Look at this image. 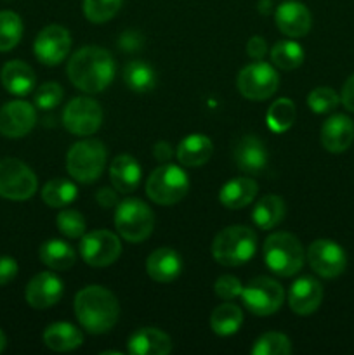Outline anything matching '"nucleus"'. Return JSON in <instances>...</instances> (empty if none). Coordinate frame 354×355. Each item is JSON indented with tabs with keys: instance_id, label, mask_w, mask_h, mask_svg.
Returning a JSON list of instances; mask_svg holds the SVG:
<instances>
[{
	"instance_id": "nucleus-1",
	"label": "nucleus",
	"mask_w": 354,
	"mask_h": 355,
	"mask_svg": "<svg viewBox=\"0 0 354 355\" xmlns=\"http://www.w3.org/2000/svg\"><path fill=\"white\" fill-rule=\"evenodd\" d=\"M115 61L108 51L97 45L78 49L68 62V76L73 85L87 94H99L113 82Z\"/></svg>"
},
{
	"instance_id": "nucleus-2",
	"label": "nucleus",
	"mask_w": 354,
	"mask_h": 355,
	"mask_svg": "<svg viewBox=\"0 0 354 355\" xmlns=\"http://www.w3.org/2000/svg\"><path fill=\"white\" fill-rule=\"evenodd\" d=\"M75 315L92 335L108 333L120 318L117 297L103 286H87L75 297Z\"/></svg>"
},
{
	"instance_id": "nucleus-3",
	"label": "nucleus",
	"mask_w": 354,
	"mask_h": 355,
	"mask_svg": "<svg viewBox=\"0 0 354 355\" xmlns=\"http://www.w3.org/2000/svg\"><path fill=\"white\" fill-rule=\"evenodd\" d=\"M257 252L255 232L245 225H229L222 229L212 243L215 262L224 267H238L250 262Z\"/></svg>"
},
{
	"instance_id": "nucleus-4",
	"label": "nucleus",
	"mask_w": 354,
	"mask_h": 355,
	"mask_svg": "<svg viewBox=\"0 0 354 355\" xmlns=\"http://www.w3.org/2000/svg\"><path fill=\"white\" fill-rule=\"evenodd\" d=\"M264 260L281 277L295 276L304 266V248L290 232H274L264 241Z\"/></svg>"
},
{
	"instance_id": "nucleus-5",
	"label": "nucleus",
	"mask_w": 354,
	"mask_h": 355,
	"mask_svg": "<svg viewBox=\"0 0 354 355\" xmlns=\"http://www.w3.org/2000/svg\"><path fill=\"white\" fill-rule=\"evenodd\" d=\"M106 148L97 139H85L69 148L66 168L75 180L82 184L96 182L106 166Z\"/></svg>"
},
{
	"instance_id": "nucleus-6",
	"label": "nucleus",
	"mask_w": 354,
	"mask_h": 355,
	"mask_svg": "<svg viewBox=\"0 0 354 355\" xmlns=\"http://www.w3.org/2000/svg\"><path fill=\"white\" fill-rule=\"evenodd\" d=\"M189 191V179L180 166L163 163L149 175L146 194L156 205L172 207L177 205Z\"/></svg>"
},
{
	"instance_id": "nucleus-7",
	"label": "nucleus",
	"mask_w": 354,
	"mask_h": 355,
	"mask_svg": "<svg viewBox=\"0 0 354 355\" xmlns=\"http://www.w3.org/2000/svg\"><path fill=\"white\" fill-rule=\"evenodd\" d=\"M115 225L118 234L130 243H141L151 236L155 227L153 210L137 198H128L117 205Z\"/></svg>"
},
{
	"instance_id": "nucleus-8",
	"label": "nucleus",
	"mask_w": 354,
	"mask_h": 355,
	"mask_svg": "<svg viewBox=\"0 0 354 355\" xmlns=\"http://www.w3.org/2000/svg\"><path fill=\"white\" fill-rule=\"evenodd\" d=\"M242 300L246 311L253 315L266 318L280 311L285 302V290L278 281L260 276L243 286Z\"/></svg>"
},
{
	"instance_id": "nucleus-9",
	"label": "nucleus",
	"mask_w": 354,
	"mask_h": 355,
	"mask_svg": "<svg viewBox=\"0 0 354 355\" xmlns=\"http://www.w3.org/2000/svg\"><path fill=\"white\" fill-rule=\"evenodd\" d=\"M37 175L16 158L0 162V196L12 201L30 200L37 193Z\"/></svg>"
},
{
	"instance_id": "nucleus-10",
	"label": "nucleus",
	"mask_w": 354,
	"mask_h": 355,
	"mask_svg": "<svg viewBox=\"0 0 354 355\" xmlns=\"http://www.w3.org/2000/svg\"><path fill=\"white\" fill-rule=\"evenodd\" d=\"M239 94L250 101H266L274 96L280 85L276 69L262 61H255L245 66L236 80Z\"/></svg>"
},
{
	"instance_id": "nucleus-11",
	"label": "nucleus",
	"mask_w": 354,
	"mask_h": 355,
	"mask_svg": "<svg viewBox=\"0 0 354 355\" xmlns=\"http://www.w3.org/2000/svg\"><path fill=\"white\" fill-rule=\"evenodd\" d=\"M62 123L66 130L78 137H87L99 130L103 123V107L90 97H75L62 111Z\"/></svg>"
},
{
	"instance_id": "nucleus-12",
	"label": "nucleus",
	"mask_w": 354,
	"mask_h": 355,
	"mask_svg": "<svg viewBox=\"0 0 354 355\" xmlns=\"http://www.w3.org/2000/svg\"><path fill=\"white\" fill-rule=\"evenodd\" d=\"M80 255L83 262L92 267H108L118 260L121 255V243L117 234L97 229L82 236L80 241Z\"/></svg>"
},
{
	"instance_id": "nucleus-13",
	"label": "nucleus",
	"mask_w": 354,
	"mask_h": 355,
	"mask_svg": "<svg viewBox=\"0 0 354 355\" xmlns=\"http://www.w3.org/2000/svg\"><path fill=\"white\" fill-rule=\"evenodd\" d=\"M71 49L69 31L61 24H49L37 35L33 44L35 58L45 66H58Z\"/></svg>"
},
{
	"instance_id": "nucleus-14",
	"label": "nucleus",
	"mask_w": 354,
	"mask_h": 355,
	"mask_svg": "<svg viewBox=\"0 0 354 355\" xmlns=\"http://www.w3.org/2000/svg\"><path fill=\"white\" fill-rule=\"evenodd\" d=\"M307 260L311 269L325 279L339 277L347 266V257L342 246L330 239H318L311 243L307 250Z\"/></svg>"
},
{
	"instance_id": "nucleus-15",
	"label": "nucleus",
	"mask_w": 354,
	"mask_h": 355,
	"mask_svg": "<svg viewBox=\"0 0 354 355\" xmlns=\"http://www.w3.org/2000/svg\"><path fill=\"white\" fill-rule=\"evenodd\" d=\"M37 123V111L26 101H10L0 107V134L19 139L30 134Z\"/></svg>"
},
{
	"instance_id": "nucleus-16",
	"label": "nucleus",
	"mask_w": 354,
	"mask_h": 355,
	"mask_svg": "<svg viewBox=\"0 0 354 355\" xmlns=\"http://www.w3.org/2000/svg\"><path fill=\"white\" fill-rule=\"evenodd\" d=\"M276 26L283 35L290 38L305 37L311 30L312 17L307 7L297 0H288L283 2L274 12Z\"/></svg>"
},
{
	"instance_id": "nucleus-17",
	"label": "nucleus",
	"mask_w": 354,
	"mask_h": 355,
	"mask_svg": "<svg viewBox=\"0 0 354 355\" xmlns=\"http://www.w3.org/2000/svg\"><path fill=\"white\" fill-rule=\"evenodd\" d=\"M65 293L61 277L54 272H40L28 283L26 302L33 309H49L58 304Z\"/></svg>"
},
{
	"instance_id": "nucleus-18",
	"label": "nucleus",
	"mask_w": 354,
	"mask_h": 355,
	"mask_svg": "<svg viewBox=\"0 0 354 355\" xmlns=\"http://www.w3.org/2000/svg\"><path fill=\"white\" fill-rule=\"evenodd\" d=\"M321 284L311 276H304L295 281L288 293V305L297 315H311L321 305Z\"/></svg>"
},
{
	"instance_id": "nucleus-19",
	"label": "nucleus",
	"mask_w": 354,
	"mask_h": 355,
	"mask_svg": "<svg viewBox=\"0 0 354 355\" xmlns=\"http://www.w3.org/2000/svg\"><path fill=\"white\" fill-rule=\"evenodd\" d=\"M354 142V121L346 114H333L321 127V144L330 153H344Z\"/></svg>"
},
{
	"instance_id": "nucleus-20",
	"label": "nucleus",
	"mask_w": 354,
	"mask_h": 355,
	"mask_svg": "<svg viewBox=\"0 0 354 355\" xmlns=\"http://www.w3.org/2000/svg\"><path fill=\"white\" fill-rule=\"evenodd\" d=\"M235 163L243 173L257 175L267 165V151L255 135H243L235 146Z\"/></svg>"
},
{
	"instance_id": "nucleus-21",
	"label": "nucleus",
	"mask_w": 354,
	"mask_h": 355,
	"mask_svg": "<svg viewBox=\"0 0 354 355\" xmlns=\"http://www.w3.org/2000/svg\"><path fill=\"white\" fill-rule=\"evenodd\" d=\"M183 260L172 248H158L146 260V272L156 283H172L180 276Z\"/></svg>"
},
{
	"instance_id": "nucleus-22",
	"label": "nucleus",
	"mask_w": 354,
	"mask_h": 355,
	"mask_svg": "<svg viewBox=\"0 0 354 355\" xmlns=\"http://www.w3.org/2000/svg\"><path fill=\"white\" fill-rule=\"evenodd\" d=\"M132 355H167L172 352V340L156 328H141L128 338Z\"/></svg>"
},
{
	"instance_id": "nucleus-23",
	"label": "nucleus",
	"mask_w": 354,
	"mask_h": 355,
	"mask_svg": "<svg viewBox=\"0 0 354 355\" xmlns=\"http://www.w3.org/2000/svg\"><path fill=\"white\" fill-rule=\"evenodd\" d=\"M0 78H2V85L6 87L7 92L19 97L33 92L35 83H37L33 69L24 61H17V59L6 62L2 73H0Z\"/></svg>"
},
{
	"instance_id": "nucleus-24",
	"label": "nucleus",
	"mask_w": 354,
	"mask_h": 355,
	"mask_svg": "<svg viewBox=\"0 0 354 355\" xmlns=\"http://www.w3.org/2000/svg\"><path fill=\"white\" fill-rule=\"evenodd\" d=\"M141 165L130 155L117 156L110 165L111 184H113L118 193L128 194L137 189L139 182H141Z\"/></svg>"
},
{
	"instance_id": "nucleus-25",
	"label": "nucleus",
	"mask_w": 354,
	"mask_h": 355,
	"mask_svg": "<svg viewBox=\"0 0 354 355\" xmlns=\"http://www.w3.org/2000/svg\"><path fill=\"white\" fill-rule=\"evenodd\" d=\"M257 191H259V186L255 180L250 177H238L222 186L221 193H219V201L222 203V207L229 208V210H239V208L248 207L255 200Z\"/></svg>"
},
{
	"instance_id": "nucleus-26",
	"label": "nucleus",
	"mask_w": 354,
	"mask_h": 355,
	"mask_svg": "<svg viewBox=\"0 0 354 355\" xmlns=\"http://www.w3.org/2000/svg\"><path fill=\"white\" fill-rule=\"evenodd\" d=\"M214 153V144L207 135H187L177 146V159L184 166H201L210 159Z\"/></svg>"
},
{
	"instance_id": "nucleus-27",
	"label": "nucleus",
	"mask_w": 354,
	"mask_h": 355,
	"mask_svg": "<svg viewBox=\"0 0 354 355\" xmlns=\"http://www.w3.org/2000/svg\"><path fill=\"white\" fill-rule=\"evenodd\" d=\"M82 342L80 329L69 322H54L44 331V343L54 352H69L78 349Z\"/></svg>"
},
{
	"instance_id": "nucleus-28",
	"label": "nucleus",
	"mask_w": 354,
	"mask_h": 355,
	"mask_svg": "<svg viewBox=\"0 0 354 355\" xmlns=\"http://www.w3.org/2000/svg\"><path fill=\"white\" fill-rule=\"evenodd\" d=\"M287 214V205H285L283 198L276 196V194H267V196L260 198L259 203L253 208L252 218L255 222L257 227L273 229L280 224Z\"/></svg>"
},
{
	"instance_id": "nucleus-29",
	"label": "nucleus",
	"mask_w": 354,
	"mask_h": 355,
	"mask_svg": "<svg viewBox=\"0 0 354 355\" xmlns=\"http://www.w3.org/2000/svg\"><path fill=\"white\" fill-rule=\"evenodd\" d=\"M42 263L52 270H66L75 263L76 253L68 243L61 239H49L38 250Z\"/></svg>"
},
{
	"instance_id": "nucleus-30",
	"label": "nucleus",
	"mask_w": 354,
	"mask_h": 355,
	"mask_svg": "<svg viewBox=\"0 0 354 355\" xmlns=\"http://www.w3.org/2000/svg\"><path fill=\"white\" fill-rule=\"evenodd\" d=\"M243 324V312L238 305L226 302L214 309L210 315V328L215 335L229 336L235 335Z\"/></svg>"
},
{
	"instance_id": "nucleus-31",
	"label": "nucleus",
	"mask_w": 354,
	"mask_h": 355,
	"mask_svg": "<svg viewBox=\"0 0 354 355\" xmlns=\"http://www.w3.org/2000/svg\"><path fill=\"white\" fill-rule=\"evenodd\" d=\"M124 82L132 92L148 94L155 89V69L144 61H130L124 69Z\"/></svg>"
},
{
	"instance_id": "nucleus-32",
	"label": "nucleus",
	"mask_w": 354,
	"mask_h": 355,
	"mask_svg": "<svg viewBox=\"0 0 354 355\" xmlns=\"http://www.w3.org/2000/svg\"><path fill=\"white\" fill-rule=\"evenodd\" d=\"M78 196V189L73 182L66 179H52L42 189V200L47 207L62 208L73 203Z\"/></svg>"
},
{
	"instance_id": "nucleus-33",
	"label": "nucleus",
	"mask_w": 354,
	"mask_h": 355,
	"mask_svg": "<svg viewBox=\"0 0 354 355\" xmlns=\"http://www.w3.org/2000/svg\"><path fill=\"white\" fill-rule=\"evenodd\" d=\"M271 62L280 69H297L304 62V49L294 40H280L269 52Z\"/></svg>"
},
{
	"instance_id": "nucleus-34",
	"label": "nucleus",
	"mask_w": 354,
	"mask_h": 355,
	"mask_svg": "<svg viewBox=\"0 0 354 355\" xmlns=\"http://www.w3.org/2000/svg\"><path fill=\"white\" fill-rule=\"evenodd\" d=\"M295 114L297 111H295L294 101L281 97V99L274 101L267 110V125L276 134H283L294 125Z\"/></svg>"
},
{
	"instance_id": "nucleus-35",
	"label": "nucleus",
	"mask_w": 354,
	"mask_h": 355,
	"mask_svg": "<svg viewBox=\"0 0 354 355\" xmlns=\"http://www.w3.org/2000/svg\"><path fill=\"white\" fill-rule=\"evenodd\" d=\"M23 37V21L12 10H0V52H9Z\"/></svg>"
},
{
	"instance_id": "nucleus-36",
	"label": "nucleus",
	"mask_w": 354,
	"mask_h": 355,
	"mask_svg": "<svg viewBox=\"0 0 354 355\" xmlns=\"http://www.w3.org/2000/svg\"><path fill=\"white\" fill-rule=\"evenodd\" d=\"M292 352V343L288 336L283 333H266L259 336L253 345V355H288Z\"/></svg>"
},
{
	"instance_id": "nucleus-37",
	"label": "nucleus",
	"mask_w": 354,
	"mask_h": 355,
	"mask_svg": "<svg viewBox=\"0 0 354 355\" xmlns=\"http://www.w3.org/2000/svg\"><path fill=\"white\" fill-rule=\"evenodd\" d=\"M124 0H83V12L90 23H106L120 10Z\"/></svg>"
},
{
	"instance_id": "nucleus-38",
	"label": "nucleus",
	"mask_w": 354,
	"mask_h": 355,
	"mask_svg": "<svg viewBox=\"0 0 354 355\" xmlns=\"http://www.w3.org/2000/svg\"><path fill=\"white\" fill-rule=\"evenodd\" d=\"M340 103V97L330 87H318L307 96V106L311 107L312 113L325 114L335 110Z\"/></svg>"
},
{
	"instance_id": "nucleus-39",
	"label": "nucleus",
	"mask_w": 354,
	"mask_h": 355,
	"mask_svg": "<svg viewBox=\"0 0 354 355\" xmlns=\"http://www.w3.org/2000/svg\"><path fill=\"white\" fill-rule=\"evenodd\" d=\"M58 229L69 239H78L85 234V218L76 210H62L58 215Z\"/></svg>"
},
{
	"instance_id": "nucleus-40",
	"label": "nucleus",
	"mask_w": 354,
	"mask_h": 355,
	"mask_svg": "<svg viewBox=\"0 0 354 355\" xmlns=\"http://www.w3.org/2000/svg\"><path fill=\"white\" fill-rule=\"evenodd\" d=\"M65 96V90L59 83L56 82H47L42 83L37 90H35L33 103L38 110H54L56 106H59Z\"/></svg>"
},
{
	"instance_id": "nucleus-41",
	"label": "nucleus",
	"mask_w": 354,
	"mask_h": 355,
	"mask_svg": "<svg viewBox=\"0 0 354 355\" xmlns=\"http://www.w3.org/2000/svg\"><path fill=\"white\" fill-rule=\"evenodd\" d=\"M214 290L219 298L229 302V300H235L236 297H242L243 284L239 283L238 277L226 274V276H221L217 281H215Z\"/></svg>"
},
{
	"instance_id": "nucleus-42",
	"label": "nucleus",
	"mask_w": 354,
	"mask_h": 355,
	"mask_svg": "<svg viewBox=\"0 0 354 355\" xmlns=\"http://www.w3.org/2000/svg\"><path fill=\"white\" fill-rule=\"evenodd\" d=\"M17 270H19V267L12 257H0V286H6L10 281H14V277L17 276Z\"/></svg>"
},
{
	"instance_id": "nucleus-43",
	"label": "nucleus",
	"mask_w": 354,
	"mask_h": 355,
	"mask_svg": "<svg viewBox=\"0 0 354 355\" xmlns=\"http://www.w3.org/2000/svg\"><path fill=\"white\" fill-rule=\"evenodd\" d=\"M118 47L125 52H137L142 47V35L135 30H127L118 38Z\"/></svg>"
},
{
	"instance_id": "nucleus-44",
	"label": "nucleus",
	"mask_w": 354,
	"mask_h": 355,
	"mask_svg": "<svg viewBox=\"0 0 354 355\" xmlns=\"http://www.w3.org/2000/svg\"><path fill=\"white\" fill-rule=\"evenodd\" d=\"M267 52L266 40L262 37H252L248 42H246V54L252 59H262Z\"/></svg>"
},
{
	"instance_id": "nucleus-45",
	"label": "nucleus",
	"mask_w": 354,
	"mask_h": 355,
	"mask_svg": "<svg viewBox=\"0 0 354 355\" xmlns=\"http://www.w3.org/2000/svg\"><path fill=\"white\" fill-rule=\"evenodd\" d=\"M340 101H342V104L346 106V110L354 113V73L346 80V83H344Z\"/></svg>"
},
{
	"instance_id": "nucleus-46",
	"label": "nucleus",
	"mask_w": 354,
	"mask_h": 355,
	"mask_svg": "<svg viewBox=\"0 0 354 355\" xmlns=\"http://www.w3.org/2000/svg\"><path fill=\"white\" fill-rule=\"evenodd\" d=\"M97 203L103 208H111L118 203V194L113 189H108V187H101L96 194Z\"/></svg>"
},
{
	"instance_id": "nucleus-47",
	"label": "nucleus",
	"mask_w": 354,
	"mask_h": 355,
	"mask_svg": "<svg viewBox=\"0 0 354 355\" xmlns=\"http://www.w3.org/2000/svg\"><path fill=\"white\" fill-rule=\"evenodd\" d=\"M153 155H155V158L158 159V162L167 163V162H170V158L174 156V149L169 142L160 141V142H156L155 148H153Z\"/></svg>"
},
{
	"instance_id": "nucleus-48",
	"label": "nucleus",
	"mask_w": 354,
	"mask_h": 355,
	"mask_svg": "<svg viewBox=\"0 0 354 355\" xmlns=\"http://www.w3.org/2000/svg\"><path fill=\"white\" fill-rule=\"evenodd\" d=\"M259 7H264V9H259V10H262V14H269V9H271L269 0H262V2L259 3Z\"/></svg>"
},
{
	"instance_id": "nucleus-49",
	"label": "nucleus",
	"mask_w": 354,
	"mask_h": 355,
	"mask_svg": "<svg viewBox=\"0 0 354 355\" xmlns=\"http://www.w3.org/2000/svg\"><path fill=\"white\" fill-rule=\"evenodd\" d=\"M6 345H7V338H6V333L2 331V329H0V352H2L3 349H6Z\"/></svg>"
}]
</instances>
